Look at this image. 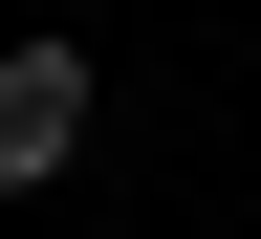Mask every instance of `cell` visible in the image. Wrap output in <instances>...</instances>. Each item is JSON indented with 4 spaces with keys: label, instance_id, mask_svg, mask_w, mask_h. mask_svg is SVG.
Wrapping results in <instances>:
<instances>
[{
    "label": "cell",
    "instance_id": "cell-1",
    "mask_svg": "<svg viewBox=\"0 0 261 239\" xmlns=\"http://www.w3.org/2000/svg\"><path fill=\"white\" fill-rule=\"evenodd\" d=\"M87 152V44H0V196H44Z\"/></svg>",
    "mask_w": 261,
    "mask_h": 239
}]
</instances>
